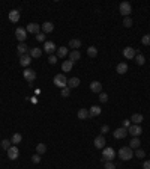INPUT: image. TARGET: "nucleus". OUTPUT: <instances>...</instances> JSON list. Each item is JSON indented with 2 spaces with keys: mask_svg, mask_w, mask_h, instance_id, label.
Listing matches in <instances>:
<instances>
[{
  "mask_svg": "<svg viewBox=\"0 0 150 169\" xmlns=\"http://www.w3.org/2000/svg\"><path fill=\"white\" fill-rule=\"evenodd\" d=\"M119 157H120L122 160H125V162L131 160V159L134 157V151H132V148H129V147H122V148L119 150Z\"/></svg>",
  "mask_w": 150,
  "mask_h": 169,
  "instance_id": "obj_1",
  "label": "nucleus"
},
{
  "mask_svg": "<svg viewBox=\"0 0 150 169\" xmlns=\"http://www.w3.org/2000/svg\"><path fill=\"white\" fill-rule=\"evenodd\" d=\"M53 83L57 86V88H60V89H63V88H66L68 86V79L65 77V74H56L54 76V79H53Z\"/></svg>",
  "mask_w": 150,
  "mask_h": 169,
  "instance_id": "obj_2",
  "label": "nucleus"
},
{
  "mask_svg": "<svg viewBox=\"0 0 150 169\" xmlns=\"http://www.w3.org/2000/svg\"><path fill=\"white\" fill-rule=\"evenodd\" d=\"M116 157V151L111 148V147H105L102 150V159L105 162H113V159Z\"/></svg>",
  "mask_w": 150,
  "mask_h": 169,
  "instance_id": "obj_3",
  "label": "nucleus"
},
{
  "mask_svg": "<svg viewBox=\"0 0 150 169\" xmlns=\"http://www.w3.org/2000/svg\"><path fill=\"white\" fill-rule=\"evenodd\" d=\"M119 11L123 17H129V14L132 12V6H131L129 2H122L120 6H119Z\"/></svg>",
  "mask_w": 150,
  "mask_h": 169,
  "instance_id": "obj_4",
  "label": "nucleus"
},
{
  "mask_svg": "<svg viewBox=\"0 0 150 169\" xmlns=\"http://www.w3.org/2000/svg\"><path fill=\"white\" fill-rule=\"evenodd\" d=\"M23 76H24V79H26L29 83H32V82H35V79H36V71L32 69V68H26V69L23 71Z\"/></svg>",
  "mask_w": 150,
  "mask_h": 169,
  "instance_id": "obj_5",
  "label": "nucleus"
},
{
  "mask_svg": "<svg viewBox=\"0 0 150 169\" xmlns=\"http://www.w3.org/2000/svg\"><path fill=\"white\" fill-rule=\"evenodd\" d=\"M143 133V128L138 124H131V127L128 128V134H131L132 137H138Z\"/></svg>",
  "mask_w": 150,
  "mask_h": 169,
  "instance_id": "obj_6",
  "label": "nucleus"
},
{
  "mask_svg": "<svg viewBox=\"0 0 150 169\" xmlns=\"http://www.w3.org/2000/svg\"><path fill=\"white\" fill-rule=\"evenodd\" d=\"M15 38L20 41V42H24L27 39V30L24 29V27H17L15 30Z\"/></svg>",
  "mask_w": 150,
  "mask_h": 169,
  "instance_id": "obj_7",
  "label": "nucleus"
},
{
  "mask_svg": "<svg viewBox=\"0 0 150 169\" xmlns=\"http://www.w3.org/2000/svg\"><path fill=\"white\" fill-rule=\"evenodd\" d=\"M56 50H57V47H56V44H54L53 41H45V42H44V52H45V53L53 55Z\"/></svg>",
  "mask_w": 150,
  "mask_h": 169,
  "instance_id": "obj_8",
  "label": "nucleus"
},
{
  "mask_svg": "<svg viewBox=\"0 0 150 169\" xmlns=\"http://www.w3.org/2000/svg\"><path fill=\"white\" fill-rule=\"evenodd\" d=\"M105 143H107V140H105L104 136H96L95 137V142H93V145H95L98 150H104L105 148Z\"/></svg>",
  "mask_w": 150,
  "mask_h": 169,
  "instance_id": "obj_9",
  "label": "nucleus"
},
{
  "mask_svg": "<svg viewBox=\"0 0 150 169\" xmlns=\"http://www.w3.org/2000/svg\"><path fill=\"white\" fill-rule=\"evenodd\" d=\"M126 134H128V128H125V127L116 128V130L113 131V136H114L116 139H125V137H126Z\"/></svg>",
  "mask_w": 150,
  "mask_h": 169,
  "instance_id": "obj_10",
  "label": "nucleus"
},
{
  "mask_svg": "<svg viewBox=\"0 0 150 169\" xmlns=\"http://www.w3.org/2000/svg\"><path fill=\"white\" fill-rule=\"evenodd\" d=\"M90 91L95 92V94H101V92H102V83L98 82V80H93V82L90 83Z\"/></svg>",
  "mask_w": 150,
  "mask_h": 169,
  "instance_id": "obj_11",
  "label": "nucleus"
},
{
  "mask_svg": "<svg viewBox=\"0 0 150 169\" xmlns=\"http://www.w3.org/2000/svg\"><path fill=\"white\" fill-rule=\"evenodd\" d=\"M18 156H20V150L15 147V145H12V147L8 150V157H9L11 160H17Z\"/></svg>",
  "mask_w": 150,
  "mask_h": 169,
  "instance_id": "obj_12",
  "label": "nucleus"
},
{
  "mask_svg": "<svg viewBox=\"0 0 150 169\" xmlns=\"http://www.w3.org/2000/svg\"><path fill=\"white\" fill-rule=\"evenodd\" d=\"M41 29H42V32L47 35V33H51L53 30H54V24L53 23H50V21H45L44 24H41Z\"/></svg>",
  "mask_w": 150,
  "mask_h": 169,
  "instance_id": "obj_13",
  "label": "nucleus"
},
{
  "mask_svg": "<svg viewBox=\"0 0 150 169\" xmlns=\"http://www.w3.org/2000/svg\"><path fill=\"white\" fill-rule=\"evenodd\" d=\"M123 56L126 58V59H134L135 58V48H132V47L123 48Z\"/></svg>",
  "mask_w": 150,
  "mask_h": 169,
  "instance_id": "obj_14",
  "label": "nucleus"
},
{
  "mask_svg": "<svg viewBox=\"0 0 150 169\" xmlns=\"http://www.w3.org/2000/svg\"><path fill=\"white\" fill-rule=\"evenodd\" d=\"M17 53H18L20 58L24 56V55H27V44L26 42H20L18 47H17Z\"/></svg>",
  "mask_w": 150,
  "mask_h": 169,
  "instance_id": "obj_15",
  "label": "nucleus"
},
{
  "mask_svg": "<svg viewBox=\"0 0 150 169\" xmlns=\"http://www.w3.org/2000/svg\"><path fill=\"white\" fill-rule=\"evenodd\" d=\"M20 63H21L24 68H27V66L32 63V56H30L29 53L24 55V56H21V58H20Z\"/></svg>",
  "mask_w": 150,
  "mask_h": 169,
  "instance_id": "obj_16",
  "label": "nucleus"
},
{
  "mask_svg": "<svg viewBox=\"0 0 150 169\" xmlns=\"http://www.w3.org/2000/svg\"><path fill=\"white\" fill-rule=\"evenodd\" d=\"M39 29H41V26H39V24H36V23H30V24H27V32L29 33H39Z\"/></svg>",
  "mask_w": 150,
  "mask_h": 169,
  "instance_id": "obj_17",
  "label": "nucleus"
},
{
  "mask_svg": "<svg viewBox=\"0 0 150 169\" xmlns=\"http://www.w3.org/2000/svg\"><path fill=\"white\" fill-rule=\"evenodd\" d=\"M101 107L99 106H92L90 109H89V118H95V116H98V115H101Z\"/></svg>",
  "mask_w": 150,
  "mask_h": 169,
  "instance_id": "obj_18",
  "label": "nucleus"
},
{
  "mask_svg": "<svg viewBox=\"0 0 150 169\" xmlns=\"http://www.w3.org/2000/svg\"><path fill=\"white\" fill-rule=\"evenodd\" d=\"M9 21H11V23H18V21H20V11L12 9V11L9 12Z\"/></svg>",
  "mask_w": 150,
  "mask_h": 169,
  "instance_id": "obj_19",
  "label": "nucleus"
},
{
  "mask_svg": "<svg viewBox=\"0 0 150 169\" xmlns=\"http://www.w3.org/2000/svg\"><path fill=\"white\" fill-rule=\"evenodd\" d=\"M80 58H81V53H80L78 50L69 52V61H71V62H77V61H80Z\"/></svg>",
  "mask_w": 150,
  "mask_h": 169,
  "instance_id": "obj_20",
  "label": "nucleus"
},
{
  "mask_svg": "<svg viewBox=\"0 0 150 169\" xmlns=\"http://www.w3.org/2000/svg\"><path fill=\"white\" fill-rule=\"evenodd\" d=\"M77 86H80V79L78 77H71L68 80V88L69 89H74V88H77Z\"/></svg>",
  "mask_w": 150,
  "mask_h": 169,
  "instance_id": "obj_21",
  "label": "nucleus"
},
{
  "mask_svg": "<svg viewBox=\"0 0 150 169\" xmlns=\"http://www.w3.org/2000/svg\"><path fill=\"white\" fill-rule=\"evenodd\" d=\"M116 71L119 72V74H125V72H128V63L126 62H120L116 66Z\"/></svg>",
  "mask_w": 150,
  "mask_h": 169,
  "instance_id": "obj_22",
  "label": "nucleus"
},
{
  "mask_svg": "<svg viewBox=\"0 0 150 169\" xmlns=\"http://www.w3.org/2000/svg\"><path fill=\"white\" fill-rule=\"evenodd\" d=\"M32 58H41L42 56V50L39 47H33V48H30V53H29Z\"/></svg>",
  "mask_w": 150,
  "mask_h": 169,
  "instance_id": "obj_23",
  "label": "nucleus"
},
{
  "mask_svg": "<svg viewBox=\"0 0 150 169\" xmlns=\"http://www.w3.org/2000/svg\"><path fill=\"white\" fill-rule=\"evenodd\" d=\"M143 119H144V116L141 113H134L131 116V121H132L134 124H138V125H140V123H143Z\"/></svg>",
  "mask_w": 150,
  "mask_h": 169,
  "instance_id": "obj_24",
  "label": "nucleus"
},
{
  "mask_svg": "<svg viewBox=\"0 0 150 169\" xmlns=\"http://www.w3.org/2000/svg\"><path fill=\"white\" fill-rule=\"evenodd\" d=\"M72 66H74V62H71V61H63L62 71H63V72H69V71L72 69Z\"/></svg>",
  "mask_w": 150,
  "mask_h": 169,
  "instance_id": "obj_25",
  "label": "nucleus"
},
{
  "mask_svg": "<svg viewBox=\"0 0 150 169\" xmlns=\"http://www.w3.org/2000/svg\"><path fill=\"white\" fill-rule=\"evenodd\" d=\"M65 56H69V50L66 47H59L57 48V58H65Z\"/></svg>",
  "mask_w": 150,
  "mask_h": 169,
  "instance_id": "obj_26",
  "label": "nucleus"
},
{
  "mask_svg": "<svg viewBox=\"0 0 150 169\" xmlns=\"http://www.w3.org/2000/svg\"><path fill=\"white\" fill-rule=\"evenodd\" d=\"M140 145H141V140L138 139V137H132L131 139V142H129V148H138L140 147Z\"/></svg>",
  "mask_w": 150,
  "mask_h": 169,
  "instance_id": "obj_27",
  "label": "nucleus"
},
{
  "mask_svg": "<svg viewBox=\"0 0 150 169\" xmlns=\"http://www.w3.org/2000/svg\"><path fill=\"white\" fill-rule=\"evenodd\" d=\"M69 47L74 48V50H77V48L81 47V41H80V39H71V41H69Z\"/></svg>",
  "mask_w": 150,
  "mask_h": 169,
  "instance_id": "obj_28",
  "label": "nucleus"
},
{
  "mask_svg": "<svg viewBox=\"0 0 150 169\" xmlns=\"http://www.w3.org/2000/svg\"><path fill=\"white\" fill-rule=\"evenodd\" d=\"M87 56H89V58H96V56H98V48L93 47V45L89 47V48H87Z\"/></svg>",
  "mask_w": 150,
  "mask_h": 169,
  "instance_id": "obj_29",
  "label": "nucleus"
},
{
  "mask_svg": "<svg viewBox=\"0 0 150 169\" xmlns=\"http://www.w3.org/2000/svg\"><path fill=\"white\" fill-rule=\"evenodd\" d=\"M77 116H78L80 119H87V118H89V110H87V109H80L78 113H77Z\"/></svg>",
  "mask_w": 150,
  "mask_h": 169,
  "instance_id": "obj_30",
  "label": "nucleus"
},
{
  "mask_svg": "<svg viewBox=\"0 0 150 169\" xmlns=\"http://www.w3.org/2000/svg\"><path fill=\"white\" fill-rule=\"evenodd\" d=\"M21 140H23V136H21V133H14V134H12V139H11V142H12L14 145L20 143Z\"/></svg>",
  "mask_w": 150,
  "mask_h": 169,
  "instance_id": "obj_31",
  "label": "nucleus"
},
{
  "mask_svg": "<svg viewBox=\"0 0 150 169\" xmlns=\"http://www.w3.org/2000/svg\"><path fill=\"white\" fill-rule=\"evenodd\" d=\"M45 151H47V145H45V143H38V145H36V153H38L39 156L44 154Z\"/></svg>",
  "mask_w": 150,
  "mask_h": 169,
  "instance_id": "obj_32",
  "label": "nucleus"
},
{
  "mask_svg": "<svg viewBox=\"0 0 150 169\" xmlns=\"http://www.w3.org/2000/svg\"><path fill=\"white\" fill-rule=\"evenodd\" d=\"M0 145H2V148H3V150H6V151H8V150L12 147V142H11V140H8V139H3Z\"/></svg>",
  "mask_w": 150,
  "mask_h": 169,
  "instance_id": "obj_33",
  "label": "nucleus"
},
{
  "mask_svg": "<svg viewBox=\"0 0 150 169\" xmlns=\"http://www.w3.org/2000/svg\"><path fill=\"white\" fill-rule=\"evenodd\" d=\"M135 62H137V65H144V63H146V58L140 53V55L135 56Z\"/></svg>",
  "mask_w": 150,
  "mask_h": 169,
  "instance_id": "obj_34",
  "label": "nucleus"
},
{
  "mask_svg": "<svg viewBox=\"0 0 150 169\" xmlns=\"http://www.w3.org/2000/svg\"><path fill=\"white\" fill-rule=\"evenodd\" d=\"M123 26L125 27H131L132 26V18L131 17H125L123 18Z\"/></svg>",
  "mask_w": 150,
  "mask_h": 169,
  "instance_id": "obj_35",
  "label": "nucleus"
},
{
  "mask_svg": "<svg viewBox=\"0 0 150 169\" xmlns=\"http://www.w3.org/2000/svg\"><path fill=\"white\" fill-rule=\"evenodd\" d=\"M141 42H143V45H150V33L144 35V36L141 38Z\"/></svg>",
  "mask_w": 150,
  "mask_h": 169,
  "instance_id": "obj_36",
  "label": "nucleus"
},
{
  "mask_svg": "<svg viewBox=\"0 0 150 169\" xmlns=\"http://www.w3.org/2000/svg\"><path fill=\"white\" fill-rule=\"evenodd\" d=\"M99 101H101V103H107L108 101V95L105 92H101V94H99Z\"/></svg>",
  "mask_w": 150,
  "mask_h": 169,
  "instance_id": "obj_37",
  "label": "nucleus"
},
{
  "mask_svg": "<svg viewBox=\"0 0 150 169\" xmlns=\"http://www.w3.org/2000/svg\"><path fill=\"white\" fill-rule=\"evenodd\" d=\"M36 39H38L39 42H45V33H44V32H39V33L36 35Z\"/></svg>",
  "mask_w": 150,
  "mask_h": 169,
  "instance_id": "obj_38",
  "label": "nucleus"
},
{
  "mask_svg": "<svg viewBox=\"0 0 150 169\" xmlns=\"http://www.w3.org/2000/svg\"><path fill=\"white\" fill-rule=\"evenodd\" d=\"M60 94H62V97H69V95H71V89L66 86V88H63V89H62V92H60Z\"/></svg>",
  "mask_w": 150,
  "mask_h": 169,
  "instance_id": "obj_39",
  "label": "nucleus"
},
{
  "mask_svg": "<svg viewBox=\"0 0 150 169\" xmlns=\"http://www.w3.org/2000/svg\"><path fill=\"white\" fill-rule=\"evenodd\" d=\"M144 156H146V153H144L143 150H137V151H135V157H137V159H144Z\"/></svg>",
  "mask_w": 150,
  "mask_h": 169,
  "instance_id": "obj_40",
  "label": "nucleus"
},
{
  "mask_svg": "<svg viewBox=\"0 0 150 169\" xmlns=\"http://www.w3.org/2000/svg\"><path fill=\"white\" fill-rule=\"evenodd\" d=\"M104 168H105V169H116V165H114L113 162H105V163H104Z\"/></svg>",
  "mask_w": 150,
  "mask_h": 169,
  "instance_id": "obj_41",
  "label": "nucleus"
},
{
  "mask_svg": "<svg viewBox=\"0 0 150 169\" xmlns=\"http://www.w3.org/2000/svg\"><path fill=\"white\" fill-rule=\"evenodd\" d=\"M48 62L51 63V65H56V62H57V56H54V55H50V58H48Z\"/></svg>",
  "mask_w": 150,
  "mask_h": 169,
  "instance_id": "obj_42",
  "label": "nucleus"
},
{
  "mask_svg": "<svg viewBox=\"0 0 150 169\" xmlns=\"http://www.w3.org/2000/svg\"><path fill=\"white\" fill-rule=\"evenodd\" d=\"M32 162H33V163H39V162H41V157H39V154H35V156H32Z\"/></svg>",
  "mask_w": 150,
  "mask_h": 169,
  "instance_id": "obj_43",
  "label": "nucleus"
},
{
  "mask_svg": "<svg viewBox=\"0 0 150 169\" xmlns=\"http://www.w3.org/2000/svg\"><path fill=\"white\" fill-rule=\"evenodd\" d=\"M123 127H125V128H129V127H131V119L123 121Z\"/></svg>",
  "mask_w": 150,
  "mask_h": 169,
  "instance_id": "obj_44",
  "label": "nucleus"
},
{
  "mask_svg": "<svg viewBox=\"0 0 150 169\" xmlns=\"http://www.w3.org/2000/svg\"><path fill=\"white\" fill-rule=\"evenodd\" d=\"M101 131H102V133H108V131H110V127H108V125H102V127H101Z\"/></svg>",
  "mask_w": 150,
  "mask_h": 169,
  "instance_id": "obj_45",
  "label": "nucleus"
},
{
  "mask_svg": "<svg viewBox=\"0 0 150 169\" xmlns=\"http://www.w3.org/2000/svg\"><path fill=\"white\" fill-rule=\"evenodd\" d=\"M143 168H144V169H150V160H146V162L143 163Z\"/></svg>",
  "mask_w": 150,
  "mask_h": 169,
  "instance_id": "obj_46",
  "label": "nucleus"
}]
</instances>
